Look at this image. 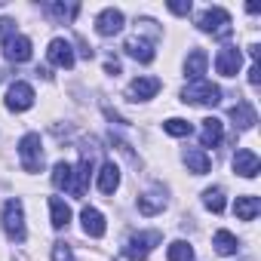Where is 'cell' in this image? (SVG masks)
<instances>
[{"label":"cell","mask_w":261,"mask_h":261,"mask_svg":"<svg viewBox=\"0 0 261 261\" xmlns=\"http://www.w3.org/2000/svg\"><path fill=\"white\" fill-rule=\"evenodd\" d=\"M181 101H191V105H206V108H215L221 101V89L209 80H191L185 89H181Z\"/></svg>","instance_id":"cell-1"},{"label":"cell","mask_w":261,"mask_h":261,"mask_svg":"<svg viewBox=\"0 0 261 261\" xmlns=\"http://www.w3.org/2000/svg\"><path fill=\"white\" fill-rule=\"evenodd\" d=\"M163 243V233L160 230H148V233H136L133 240L126 243V249H123V255L129 258V261H145L157 246Z\"/></svg>","instance_id":"cell-2"},{"label":"cell","mask_w":261,"mask_h":261,"mask_svg":"<svg viewBox=\"0 0 261 261\" xmlns=\"http://www.w3.org/2000/svg\"><path fill=\"white\" fill-rule=\"evenodd\" d=\"M19 157H22V169L25 172H40L43 169V142L37 133H28L19 142Z\"/></svg>","instance_id":"cell-3"},{"label":"cell","mask_w":261,"mask_h":261,"mask_svg":"<svg viewBox=\"0 0 261 261\" xmlns=\"http://www.w3.org/2000/svg\"><path fill=\"white\" fill-rule=\"evenodd\" d=\"M4 230L13 243H25V209H22V200H7L4 206Z\"/></svg>","instance_id":"cell-4"},{"label":"cell","mask_w":261,"mask_h":261,"mask_svg":"<svg viewBox=\"0 0 261 261\" xmlns=\"http://www.w3.org/2000/svg\"><path fill=\"white\" fill-rule=\"evenodd\" d=\"M197 28L206 31V34H215V37H227L230 34V13L221 10V7H212L197 19Z\"/></svg>","instance_id":"cell-5"},{"label":"cell","mask_w":261,"mask_h":261,"mask_svg":"<svg viewBox=\"0 0 261 261\" xmlns=\"http://www.w3.org/2000/svg\"><path fill=\"white\" fill-rule=\"evenodd\" d=\"M240 65H243V53L237 46H221L218 56H215V71L221 77H237L240 74Z\"/></svg>","instance_id":"cell-6"},{"label":"cell","mask_w":261,"mask_h":261,"mask_svg":"<svg viewBox=\"0 0 261 261\" xmlns=\"http://www.w3.org/2000/svg\"><path fill=\"white\" fill-rule=\"evenodd\" d=\"M31 105H34V89H31V83L16 80V83L7 89V108H10V111H28Z\"/></svg>","instance_id":"cell-7"},{"label":"cell","mask_w":261,"mask_h":261,"mask_svg":"<svg viewBox=\"0 0 261 261\" xmlns=\"http://www.w3.org/2000/svg\"><path fill=\"white\" fill-rule=\"evenodd\" d=\"M4 56H7V62H16V65L28 62V59H31V40L22 37V34L4 37Z\"/></svg>","instance_id":"cell-8"},{"label":"cell","mask_w":261,"mask_h":261,"mask_svg":"<svg viewBox=\"0 0 261 261\" xmlns=\"http://www.w3.org/2000/svg\"><path fill=\"white\" fill-rule=\"evenodd\" d=\"M233 172L243 175V178H255V175L261 172V160H258V154L249 151V148L237 151V154H233Z\"/></svg>","instance_id":"cell-9"},{"label":"cell","mask_w":261,"mask_h":261,"mask_svg":"<svg viewBox=\"0 0 261 261\" xmlns=\"http://www.w3.org/2000/svg\"><path fill=\"white\" fill-rule=\"evenodd\" d=\"M123 49H126V56H129V59H136V62H142V65L154 62V56H157V53H154V43H151V40H145V37H129Z\"/></svg>","instance_id":"cell-10"},{"label":"cell","mask_w":261,"mask_h":261,"mask_svg":"<svg viewBox=\"0 0 261 261\" xmlns=\"http://www.w3.org/2000/svg\"><path fill=\"white\" fill-rule=\"evenodd\" d=\"M95 31H98L101 37L120 34V31H123V13H120V10H105V13L95 19Z\"/></svg>","instance_id":"cell-11"},{"label":"cell","mask_w":261,"mask_h":261,"mask_svg":"<svg viewBox=\"0 0 261 261\" xmlns=\"http://www.w3.org/2000/svg\"><path fill=\"white\" fill-rule=\"evenodd\" d=\"M46 56H49V62L59 65V68H74V49H71V43L62 40V37H56V40L49 43Z\"/></svg>","instance_id":"cell-12"},{"label":"cell","mask_w":261,"mask_h":261,"mask_svg":"<svg viewBox=\"0 0 261 261\" xmlns=\"http://www.w3.org/2000/svg\"><path fill=\"white\" fill-rule=\"evenodd\" d=\"M80 221H83V230H86V237H105V230H108V224H105V215L98 212V209H92V206H86L83 212H80Z\"/></svg>","instance_id":"cell-13"},{"label":"cell","mask_w":261,"mask_h":261,"mask_svg":"<svg viewBox=\"0 0 261 261\" xmlns=\"http://www.w3.org/2000/svg\"><path fill=\"white\" fill-rule=\"evenodd\" d=\"M160 92V80L157 77H139L129 86V98L133 101H145V98H154Z\"/></svg>","instance_id":"cell-14"},{"label":"cell","mask_w":261,"mask_h":261,"mask_svg":"<svg viewBox=\"0 0 261 261\" xmlns=\"http://www.w3.org/2000/svg\"><path fill=\"white\" fill-rule=\"evenodd\" d=\"M163 206H166L163 188H151L148 194L139 197V212H142V215H157V212H163Z\"/></svg>","instance_id":"cell-15"},{"label":"cell","mask_w":261,"mask_h":261,"mask_svg":"<svg viewBox=\"0 0 261 261\" xmlns=\"http://www.w3.org/2000/svg\"><path fill=\"white\" fill-rule=\"evenodd\" d=\"M221 139H224V126H221V120L206 117V120H203V129H200V145H203V148H215Z\"/></svg>","instance_id":"cell-16"},{"label":"cell","mask_w":261,"mask_h":261,"mask_svg":"<svg viewBox=\"0 0 261 261\" xmlns=\"http://www.w3.org/2000/svg\"><path fill=\"white\" fill-rule=\"evenodd\" d=\"M89 172H92V160L83 157V160L77 163V169H74V175H71L74 181H71V188H68L74 197H83V194H86V188H89Z\"/></svg>","instance_id":"cell-17"},{"label":"cell","mask_w":261,"mask_h":261,"mask_svg":"<svg viewBox=\"0 0 261 261\" xmlns=\"http://www.w3.org/2000/svg\"><path fill=\"white\" fill-rule=\"evenodd\" d=\"M230 120H233V126H240V129H252V126L258 123L255 108H252L249 101H237V105L230 108Z\"/></svg>","instance_id":"cell-18"},{"label":"cell","mask_w":261,"mask_h":261,"mask_svg":"<svg viewBox=\"0 0 261 261\" xmlns=\"http://www.w3.org/2000/svg\"><path fill=\"white\" fill-rule=\"evenodd\" d=\"M233 212H237V218H240V221H255V215L261 212V200H258V197H252V194L237 197Z\"/></svg>","instance_id":"cell-19"},{"label":"cell","mask_w":261,"mask_h":261,"mask_svg":"<svg viewBox=\"0 0 261 261\" xmlns=\"http://www.w3.org/2000/svg\"><path fill=\"white\" fill-rule=\"evenodd\" d=\"M185 163H188V169H191L194 175H206V172L212 169V160H209L206 151H200V148H188V151H185Z\"/></svg>","instance_id":"cell-20"},{"label":"cell","mask_w":261,"mask_h":261,"mask_svg":"<svg viewBox=\"0 0 261 261\" xmlns=\"http://www.w3.org/2000/svg\"><path fill=\"white\" fill-rule=\"evenodd\" d=\"M117 188H120V169H117V163H105L98 172V191L111 197Z\"/></svg>","instance_id":"cell-21"},{"label":"cell","mask_w":261,"mask_h":261,"mask_svg":"<svg viewBox=\"0 0 261 261\" xmlns=\"http://www.w3.org/2000/svg\"><path fill=\"white\" fill-rule=\"evenodd\" d=\"M206 65H209V56H206L203 49H194V53L188 56V62H185V74H188L191 80H200V77L206 74Z\"/></svg>","instance_id":"cell-22"},{"label":"cell","mask_w":261,"mask_h":261,"mask_svg":"<svg viewBox=\"0 0 261 261\" xmlns=\"http://www.w3.org/2000/svg\"><path fill=\"white\" fill-rule=\"evenodd\" d=\"M49 212H53V227L56 230L71 224V209H68V203L62 197H49Z\"/></svg>","instance_id":"cell-23"},{"label":"cell","mask_w":261,"mask_h":261,"mask_svg":"<svg viewBox=\"0 0 261 261\" xmlns=\"http://www.w3.org/2000/svg\"><path fill=\"white\" fill-rule=\"evenodd\" d=\"M212 246H215L218 255H237V249H240V243H237V237L230 230H218L212 237Z\"/></svg>","instance_id":"cell-24"},{"label":"cell","mask_w":261,"mask_h":261,"mask_svg":"<svg viewBox=\"0 0 261 261\" xmlns=\"http://www.w3.org/2000/svg\"><path fill=\"white\" fill-rule=\"evenodd\" d=\"M43 10H46L56 22H71V19H77V13H80L77 4H46Z\"/></svg>","instance_id":"cell-25"},{"label":"cell","mask_w":261,"mask_h":261,"mask_svg":"<svg viewBox=\"0 0 261 261\" xmlns=\"http://www.w3.org/2000/svg\"><path fill=\"white\" fill-rule=\"evenodd\" d=\"M71 175H74V169H71V163H65V160H59V163L53 166V185H56L59 191H62V188H65V191L71 188Z\"/></svg>","instance_id":"cell-26"},{"label":"cell","mask_w":261,"mask_h":261,"mask_svg":"<svg viewBox=\"0 0 261 261\" xmlns=\"http://www.w3.org/2000/svg\"><path fill=\"white\" fill-rule=\"evenodd\" d=\"M203 203H206L209 212L221 215V212H224V191H221V188H209V191L203 194Z\"/></svg>","instance_id":"cell-27"},{"label":"cell","mask_w":261,"mask_h":261,"mask_svg":"<svg viewBox=\"0 0 261 261\" xmlns=\"http://www.w3.org/2000/svg\"><path fill=\"white\" fill-rule=\"evenodd\" d=\"M163 129H166L169 136H175V139H185V136H191V133H194V126H191L188 120H181V117L166 120V123H163Z\"/></svg>","instance_id":"cell-28"},{"label":"cell","mask_w":261,"mask_h":261,"mask_svg":"<svg viewBox=\"0 0 261 261\" xmlns=\"http://www.w3.org/2000/svg\"><path fill=\"white\" fill-rule=\"evenodd\" d=\"M166 258H169V261H194V249H191L185 240H175V243L169 246Z\"/></svg>","instance_id":"cell-29"},{"label":"cell","mask_w":261,"mask_h":261,"mask_svg":"<svg viewBox=\"0 0 261 261\" xmlns=\"http://www.w3.org/2000/svg\"><path fill=\"white\" fill-rule=\"evenodd\" d=\"M53 261H74V252L68 243H56L53 246Z\"/></svg>","instance_id":"cell-30"},{"label":"cell","mask_w":261,"mask_h":261,"mask_svg":"<svg viewBox=\"0 0 261 261\" xmlns=\"http://www.w3.org/2000/svg\"><path fill=\"white\" fill-rule=\"evenodd\" d=\"M169 10H172L175 16H188V13H191V0H188V4H185V0H172Z\"/></svg>","instance_id":"cell-31"},{"label":"cell","mask_w":261,"mask_h":261,"mask_svg":"<svg viewBox=\"0 0 261 261\" xmlns=\"http://www.w3.org/2000/svg\"><path fill=\"white\" fill-rule=\"evenodd\" d=\"M249 83H252V86L261 83V68H258V62H252V68H249Z\"/></svg>","instance_id":"cell-32"},{"label":"cell","mask_w":261,"mask_h":261,"mask_svg":"<svg viewBox=\"0 0 261 261\" xmlns=\"http://www.w3.org/2000/svg\"><path fill=\"white\" fill-rule=\"evenodd\" d=\"M13 25H16L13 19H0V34H7V37H10V34H13Z\"/></svg>","instance_id":"cell-33"},{"label":"cell","mask_w":261,"mask_h":261,"mask_svg":"<svg viewBox=\"0 0 261 261\" xmlns=\"http://www.w3.org/2000/svg\"><path fill=\"white\" fill-rule=\"evenodd\" d=\"M105 71H108V74H114V77H117V74H120V65H117V62H114V59H108V62H105Z\"/></svg>","instance_id":"cell-34"}]
</instances>
